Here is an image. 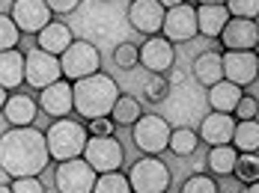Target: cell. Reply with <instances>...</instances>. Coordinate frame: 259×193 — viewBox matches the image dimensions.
I'll return each mask as SVG.
<instances>
[{
    "label": "cell",
    "mask_w": 259,
    "mask_h": 193,
    "mask_svg": "<svg viewBox=\"0 0 259 193\" xmlns=\"http://www.w3.org/2000/svg\"><path fill=\"white\" fill-rule=\"evenodd\" d=\"M51 164L45 134L33 125L24 128H9L0 134V169L9 178H24V175H39Z\"/></svg>",
    "instance_id": "cell-1"
},
{
    "label": "cell",
    "mask_w": 259,
    "mask_h": 193,
    "mask_svg": "<svg viewBox=\"0 0 259 193\" xmlns=\"http://www.w3.org/2000/svg\"><path fill=\"white\" fill-rule=\"evenodd\" d=\"M119 86L110 75H90V78H80L72 83V101H75V113H78L83 122H93V119H104L110 116L116 98H119Z\"/></svg>",
    "instance_id": "cell-2"
},
{
    "label": "cell",
    "mask_w": 259,
    "mask_h": 193,
    "mask_svg": "<svg viewBox=\"0 0 259 193\" xmlns=\"http://www.w3.org/2000/svg\"><path fill=\"white\" fill-rule=\"evenodd\" d=\"M90 140V128L72 119V116H63V119H54L45 131V143H48V155L51 161H72L83 155V146Z\"/></svg>",
    "instance_id": "cell-3"
},
{
    "label": "cell",
    "mask_w": 259,
    "mask_h": 193,
    "mask_svg": "<svg viewBox=\"0 0 259 193\" xmlns=\"http://www.w3.org/2000/svg\"><path fill=\"white\" fill-rule=\"evenodd\" d=\"M170 181H173L170 166L161 158H155V155L137 158L128 169V184L134 193H167Z\"/></svg>",
    "instance_id": "cell-4"
},
{
    "label": "cell",
    "mask_w": 259,
    "mask_h": 193,
    "mask_svg": "<svg viewBox=\"0 0 259 193\" xmlns=\"http://www.w3.org/2000/svg\"><path fill=\"white\" fill-rule=\"evenodd\" d=\"M60 69H63V78L69 83L80 81V78H90L96 72H102V54L93 42L87 39H75L63 54H60Z\"/></svg>",
    "instance_id": "cell-5"
},
{
    "label": "cell",
    "mask_w": 259,
    "mask_h": 193,
    "mask_svg": "<svg viewBox=\"0 0 259 193\" xmlns=\"http://www.w3.org/2000/svg\"><path fill=\"white\" fill-rule=\"evenodd\" d=\"M170 122L158 113H143L134 125H131V140L143 155H164L167 143H170Z\"/></svg>",
    "instance_id": "cell-6"
},
{
    "label": "cell",
    "mask_w": 259,
    "mask_h": 193,
    "mask_svg": "<svg viewBox=\"0 0 259 193\" xmlns=\"http://www.w3.org/2000/svg\"><path fill=\"white\" fill-rule=\"evenodd\" d=\"M80 158L102 175V172H116V169H122V164H125V149H122V143L113 137V134H110V137H90L87 146H83V155H80Z\"/></svg>",
    "instance_id": "cell-7"
},
{
    "label": "cell",
    "mask_w": 259,
    "mask_h": 193,
    "mask_svg": "<svg viewBox=\"0 0 259 193\" xmlns=\"http://www.w3.org/2000/svg\"><path fill=\"white\" fill-rule=\"evenodd\" d=\"M96 178H99V172L83 158L60 161L57 169H54V187H57V193H93Z\"/></svg>",
    "instance_id": "cell-8"
},
{
    "label": "cell",
    "mask_w": 259,
    "mask_h": 193,
    "mask_svg": "<svg viewBox=\"0 0 259 193\" xmlns=\"http://www.w3.org/2000/svg\"><path fill=\"white\" fill-rule=\"evenodd\" d=\"M57 81H63L60 56L48 54L42 48L27 51L24 54V83H30L33 89H45V86H51Z\"/></svg>",
    "instance_id": "cell-9"
},
{
    "label": "cell",
    "mask_w": 259,
    "mask_h": 193,
    "mask_svg": "<svg viewBox=\"0 0 259 193\" xmlns=\"http://www.w3.org/2000/svg\"><path fill=\"white\" fill-rule=\"evenodd\" d=\"M161 36L167 39V42H191V39H197L200 36V30H197V6H191V3H179V6H173V9H167L164 12V27H161Z\"/></svg>",
    "instance_id": "cell-10"
},
{
    "label": "cell",
    "mask_w": 259,
    "mask_h": 193,
    "mask_svg": "<svg viewBox=\"0 0 259 193\" xmlns=\"http://www.w3.org/2000/svg\"><path fill=\"white\" fill-rule=\"evenodd\" d=\"M54 12L48 9V3L45 0H15L12 3V12H9V18L15 21V27L21 30V33H39L42 27H48L54 18Z\"/></svg>",
    "instance_id": "cell-11"
},
{
    "label": "cell",
    "mask_w": 259,
    "mask_h": 193,
    "mask_svg": "<svg viewBox=\"0 0 259 193\" xmlns=\"http://www.w3.org/2000/svg\"><path fill=\"white\" fill-rule=\"evenodd\" d=\"M259 78V56L256 51H227L224 54V81L235 86H250Z\"/></svg>",
    "instance_id": "cell-12"
},
{
    "label": "cell",
    "mask_w": 259,
    "mask_h": 193,
    "mask_svg": "<svg viewBox=\"0 0 259 193\" xmlns=\"http://www.w3.org/2000/svg\"><path fill=\"white\" fill-rule=\"evenodd\" d=\"M218 39L224 51H253L259 45V24L250 18H230Z\"/></svg>",
    "instance_id": "cell-13"
},
{
    "label": "cell",
    "mask_w": 259,
    "mask_h": 193,
    "mask_svg": "<svg viewBox=\"0 0 259 193\" xmlns=\"http://www.w3.org/2000/svg\"><path fill=\"white\" fill-rule=\"evenodd\" d=\"M176 62V48L173 42H167L164 36H149L143 45H140V66L152 75H164L170 72Z\"/></svg>",
    "instance_id": "cell-14"
},
{
    "label": "cell",
    "mask_w": 259,
    "mask_h": 193,
    "mask_svg": "<svg viewBox=\"0 0 259 193\" xmlns=\"http://www.w3.org/2000/svg\"><path fill=\"white\" fill-rule=\"evenodd\" d=\"M164 6L158 0H131L128 3V24L143 36H158L164 27Z\"/></svg>",
    "instance_id": "cell-15"
},
{
    "label": "cell",
    "mask_w": 259,
    "mask_h": 193,
    "mask_svg": "<svg viewBox=\"0 0 259 193\" xmlns=\"http://www.w3.org/2000/svg\"><path fill=\"white\" fill-rule=\"evenodd\" d=\"M39 110L51 119H63L75 110V101H72V83L66 81H57L45 89H39Z\"/></svg>",
    "instance_id": "cell-16"
},
{
    "label": "cell",
    "mask_w": 259,
    "mask_h": 193,
    "mask_svg": "<svg viewBox=\"0 0 259 193\" xmlns=\"http://www.w3.org/2000/svg\"><path fill=\"white\" fill-rule=\"evenodd\" d=\"M200 140L203 143H208V146H230L233 143V134H235V119L233 113H218L211 110L200 122Z\"/></svg>",
    "instance_id": "cell-17"
},
{
    "label": "cell",
    "mask_w": 259,
    "mask_h": 193,
    "mask_svg": "<svg viewBox=\"0 0 259 193\" xmlns=\"http://www.w3.org/2000/svg\"><path fill=\"white\" fill-rule=\"evenodd\" d=\"M3 119L9 122V128H24V125H33L36 116H39V101L27 92H12L3 104Z\"/></svg>",
    "instance_id": "cell-18"
},
{
    "label": "cell",
    "mask_w": 259,
    "mask_h": 193,
    "mask_svg": "<svg viewBox=\"0 0 259 193\" xmlns=\"http://www.w3.org/2000/svg\"><path fill=\"white\" fill-rule=\"evenodd\" d=\"M230 18H233V15H230L227 3H200V6H197V30H200V36L218 39Z\"/></svg>",
    "instance_id": "cell-19"
},
{
    "label": "cell",
    "mask_w": 259,
    "mask_h": 193,
    "mask_svg": "<svg viewBox=\"0 0 259 193\" xmlns=\"http://www.w3.org/2000/svg\"><path fill=\"white\" fill-rule=\"evenodd\" d=\"M75 42V36H72V27H66L63 21H51L48 27H42L36 33V45L42 48V51H48V54L60 56L69 45Z\"/></svg>",
    "instance_id": "cell-20"
},
{
    "label": "cell",
    "mask_w": 259,
    "mask_h": 193,
    "mask_svg": "<svg viewBox=\"0 0 259 193\" xmlns=\"http://www.w3.org/2000/svg\"><path fill=\"white\" fill-rule=\"evenodd\" d=\"M191 72H194V78L197 83H203V86H214V83L224 81V54H218V51H206V54H200L194 59V66H191Z\"/></svg>",
    "instance_id": "cell-21"
},
{
    "label": "cell",
    "mask_w": 259,
    "mask_h": 193,
    "mask_svg": "<svg viewBox=\"0 0 259 193\" xmlns=\"http://www.w3.org/2000/svg\"><path fill=\"white\" fill-rule=\"evenodd\" d=\"M24 81V54L15 51H0V86L3 89H18Z\"/></svg>",
    "instance_id": "cell-22"
},
{
    "label": "cell",
    "mask_w": 259,
    "mask_h": 193,
    "mask_svg": "<svg viewBox=\"0 0 259 193\" xmlns=\"http://www.w3.org/2000/svg\"><path fill=\"white\" fill-rule=\"evenodd\" d=\"M241 95H244L241 86H235L230 81H221L214 86H208V104H211V110H218V113H235V104H238Z\"/></svg>",
    "instance_id": "cell-23"
},
{
    "label": "cell",
    "mask_w": 259,
    "mask_h": 193,
    "mask_svg": "<svg viewBox=\"0 0 259 193\" xmlns=\"http://www.w3.org/2000/svg\"><path fill=\"white\" fill-rule=\"evenodd\" d=\"M235 161H238L235 146H211L208 149V158H206V166H208L211 175L224 178V175H233L235 172Z\"/></svg>",
    "instance_id": "cell-24"
},
{
    "label": "cell",
    "mask_w": 259,
    "mask_h": 193,
    "mask_svg": "<svg viewBox=\"0 0 259 193\" xmlns=\"http://www.w3.org/2000/svg\"><path fill=\"white\" fill-rule=\"evenodd\" d=\"M233 143H235V152L238 155H256L259 152V125L253 119H241L235 125Z\"/></svg>",
    "instance_id": "cell-25"
},
{
    "label": "cell",
    "mask_w": 259,
    "mask_h": 193,
    "mask_svg": "<svg viewBox=\"0 0 259 193\" xmlns=\"http://www.w3.org/2000/svg\"><path fill=\"white\" fill-rule=\"evenodd\" d=\"M140 116H143V110H140V101H137L134 95H125V92H122V95L116 98L113 110H110V122H113V125H128V128H131Z\"/></svg>",
    "instance_id": "cell-26"
},
{
    "label": "cell",
    "mask_w": 259,
    "mask_h": 193,
    "mask_svg": "<svg viewBox=\"0 0 259 193\" xmlns=\"http://www.w3.org/2000/svg\"><path fill=\"white\" fill-rule=\"evenodd\" d=\"M197 146H200V134H197V131H191V128H173V131H170L167 149H170L176 158H191V155L197 152Z\"/></svg>",
    "instance_id": "cell-27"
},
{
    "label": "cell",
    "mask_w": 259,
    "mask_h": 193,
    "mask_svg": "<svg viewBox=\"0 0 259 193\" xmlns=\"http://www.w3.org/2000/svg\"><path fill=\"white\" fill-rule=\"evenodd\" d=\"M93 193H134V190L128 184V175H122L116 169V172H102L93 184Z\"/></svg>",
    "instance_id": "cell-28"
},
{
    "label": "cell",
    "mask_w": 259,
    "mask_h": 193,
    "mask_svg": "<svg viewBox=\"0 0 259 193\" xmlns=\"http://www.w3.org/2000/svg\"><path fill=\"white\" fill-rule=\"evenodd\" d=\"M113 62H116V69H137L140 66V45H134V42H119L116 48H113Z\"/></svg>",
    "instance_id": "cell-29"
},
{
    "label": "cell",
    "mask_w": 259,
    "mask_h": 193,
    "mask_svg": "<svg viewBox=\"0 0 259 193\" xmlns=\"http://www.w3.org/2000/svg\"><path fill=\"white\" fill-rule=\"evenodd\" d=\"M233 175H235V178H241L244 184L259 181V155H238Z\"/></svg>",
    "instance_id": "cell-30"
},
{
    "label": "cell",
    "mask_w": 259,
    "mask_h": 193,
    "mask_svg": "<svg viewBox=\"0 0 259 193\" xmlns=\"http://www.w3.org/2000/svg\"><path fill=\"white\" fill-rule=\"evenodd\" d=\"M21 42V30L15 27V21L9 15L0 12V51H15Z\"/></svg>",
    "instance_id": "cell-31"
},
{
    "label": "cell",
    "mask_w": 259,
    "mask_h": 193,
    "mask_svg": "<svg viewBox=\"0 0 259 193\" xmlns=\"http://www.w3.org/2000/svg\"><path fill=\"white\" fill-rule=\"evenodd\" d=\"M179 193H221V187H218L214 175L200 172V175H191V178H185V184H182Z\"/></svg>",
    "instance_id": "cell-32"
},
{
    "label": "cell",
    "mask_w": 259,
    "mask_h": 193,
    "mask_svg": "<svg viewBox=\"0 0 259 193\" xmlns=\"http://www.w3.org/2000/svg\"><path fill=\"white\" fill-rule=\"evenodd\" d=\"M167 92H170V83L164 81V75H152V78L146 81V86H143V98H146V101H152V104L164 101V98H167Z\"/></svg>",
    "instance_id": "cell-33"
},
{
    "label": "cell",
    "mask_w": 259,
    "mask_h": 193,
    "mask_svg": "<svg viewBox=\"0 0 259 193\" xmlns=\"http://www.w3.org/2000/svg\"><path fill=\"white\" fill-rule=\"evenodd\" d=\"M227 9H230L233 18H250V21H256L259 0H227Z\"/></svg>",
    "instance_id": "cell-34"
},
{
    "label": "cell",
    "mask_w": 259,
    "mask_h": 193,
    "mask_svg": "<svg viewBox=\"0 0 259 193\" xmlns=\"http://www.w3.org/2000/svg\"><path fill=\"white\" fill-rule=\"evenodd\" d=\"M12 193H45V184L39 175H24V178H12L9 181Z\"/></svg>",
    "instance_id": "cell-35"
},
{
    "label": "cell",
    "mask_w": 259,
    "mask_h": 193,
    "mask_svg": "<svg viewBox=\"0 0 259 193\" xmlns=\"http://www.w3.org/2000/svg\"><path fill=\"white\" fill-rule=\"evenodd\" d=\"M256 113H259V101H256V95H241L238 98V104H235V116H238V122L241 119H256Z\"/></svg>",
    "instance_id": "cell-36"
},
{
    "label": "cell",
    "mask_w": 259,
    "mask_h": 193,
    "mask_svg": "<svg viewBox=\"0 0 259 193\" xmlns=\"http://www.w3.org/2000/svg\"><path fill=\"white\" fill-rule=\"evenodd\" d=\"M87 128H90V137H110L116 125L110 122V116H104V119H93Z\"/></svg>",
    "instance_id": "cell-37"
},
{
    "label": "cell",
    "mask_w": 259,
    "mask_h": 193,
    "mask_svg": "<svg viewBox=\"0 0 259 193\" xmlns=\"http://www.w3.org/2000/svg\"><path fill=\"white\" fill-rule=\"evenodd\" d=\"M45 3H48V9L54 15H69L80 6V0H45Z\"/></svg>",
    "instance_id": "cell-38"
},
{
    "label": "cell",
    "mask_w": 259,
    "mask_h": 193,
    "mask_svg": "<svg viewBox=\"0 0 259 193\" xmlns=\"http://www.w3.org/2000/svg\"><path fill=\"white\" fill-rule=\"evenodd\" d=\"M164 9H173V6H179V3H185V0H158Z\"/></svg>",
    "instance_id": "cell-39"
},
{
    "label": "cell",
    "mask_w": 259,
    "mask_h": 193,
    "mask_svg": "<svg viewBox=\"0 0 259 193\" xmlns=\"http://www.w3.org/2000/svg\"><path fill=\"white\" fill-rule=\"evenodd\" d=\"M6 98H9V89H3V86H0V110H3V104H6Z\"/></svg>",
    "instance_id": "cell-40"
},
{
    "label": "cell",
    "mask_w": 259,
    "mask_h": 193,
    "mask_svg": "<svg viewBox=\"0 0 259 193\" xmlns=\"http://www.w3.org/2000/svg\"><path fill=\"white\" fill-rule=\"evenodd\" d=\"M244 193H259V181H253V184H247V187H244Z\"/></svg>",
    "instance_id": "cell-41"
},
{
    "label": "cell",
    "mask_w": 259,
    "mask_h": 193,
    "mask_svg": "<svg viewBox=\"0 0 259 193\" xmlns=\"http://www.w3.org/2000/svg\"><path fill=\"white\" fill-rule=\"evenodd\" d=\"M6 178H9V175H6V172L0 169V184H6ZM9 181H12V178H9Z\"/></svg>",
    "instance_id": "cell-42"
},
{
    "label": "cell",
    "mask_w": 259,
    "mask_h": 193,
    "mask_svg": "<svg viewBox=\"0 0 259 193\" xmlns=\"http://www.w3.org/2000/svg\"><path fill=\"white\" fill-rule=\"evenodd\" d=\"M0 193H12V187L9 184H0Z\"/></svg>",
    "instance_id": "cell-43"
},
{
    "label": "cell",
    "mask_w": 259,
    "mask_h": 193,
    "mask_svg": "<svg viewBox=\"0 0 259 193\" xmlns=\"http://www.w3.org/2000/svg\"><path fill=\"white\" fill-rule=\"evenodd\" d=\"M197 3H227V0H197Z\"/></svg>",
    "instance_id": "cell-44"
}]
</instances>
